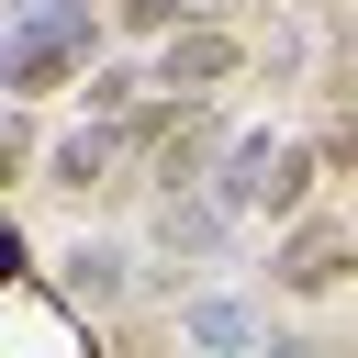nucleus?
<instances>
[{
  "label": "nucleus",
  "mask_w": 358,
  "mask_h": 358,
  "mask_svg": "<svg viewBox=\"0 0 358 358\" xmlns=\"http://www.w3.org/2000/svg\"><path fill=\"white\" fill-rule=\"evenodd\" d=\"M358 268V224H336V213H302L280 246H268V280L291 291V302H313V291H336Z\"/></svg>",
  "instance_id": "nucleus-1"
},
{
  "label": "nucleus",
  "mask_w": 358,
  "mask_h": 358,
  "mask_svg": "<svg viewBox=\"0 0 358 358\" xmlns=\"http://www.w3.org/2000/svg\"><path fill=\"white\" fill-rule=\"evenodd\" d=\"M302 179H313V157H302V145H280V157H268V179H257V201H268V213H302Z\"/></svg>",
  "instance_id": "nucleus-4"
},
{
  "label": "nucleus",
  "mask_w": 358,
  "mask_h": 358,
  "mask_svg": "<svg viewBox=\"0 0 358 358\" xmlns=\"http://www.w3.org/2000/svg\"><path fill=\"white\" fill-rule=\"evenodd\" d=\"M134 134H145V123H134ZM134 134H78V145H56V179H67V190H90V179H101Z\"/></svg>",
  "instance_id": "nucleus-3"
},
{
  "label": "nucleus",
  "mask_w": 358,
  "mask_h": 358,
  "mask_svg": "<svg viewBox=\"0 0 358 358\" xmlns=\"http://www.w3.org/2000/svg\"><path fill=\"white\" fill-rule=\"evenodd\" d=\"M235 67H246V34H224V22H190V34H168V56H157V90L201 101V90H224Z\"/></svg>",
  "instance_id": "nucleus-2"
}]
</instances>
